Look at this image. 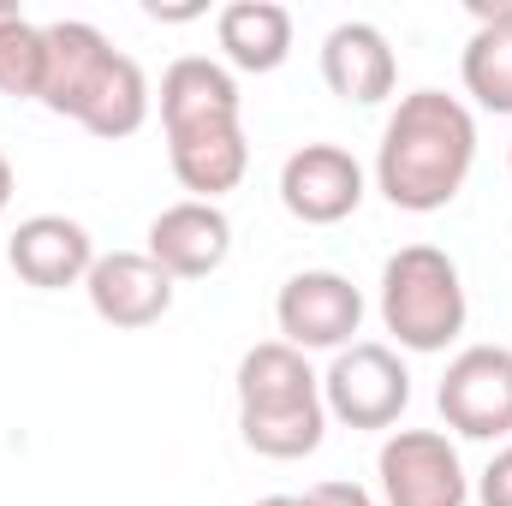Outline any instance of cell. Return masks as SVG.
<instances>
[{
	"label": "cell",
	"mask_w": 512,
	"mask_h": 506,
	"mask_svg": "<svg viewBox=\"0 0 512 506\" xmlns=\"http://www.w3.org/2000/svg\"><path fill=\"white\" fill-rule=\"evenodd\" d=\"M143 251L155 256L173 280H209L227 268L233 256V221L221 203H167L155 221H149V245Z\"/></svg>",
	"instance_id": "7c38bea8"
},
{
	"label": "cell",
	"mask_w": 512,
	"mask_h": 506,
	"mask_svg": "<svg viewBox=\"0 0 512 506\" xmlns=\"http://www.w3.org/2000/svg\"><path fill=\"white\" fill-rule=\"evenodd\" d=\"M477 167V114L447 90H411L382 126L376 191L405 215L447 209Z\"/></svg>",
	"instance_id": "6da1fadb"
},
{
	"label": "cell",
	"mask_w": 512,
	"mask_h": 506,
	"mask_svg": "<svg viewBox=\"0 0 512 506\" xmlns=\"http://www.w3.org/2000/svg\"><path fill=\"white\" fill-rule=\"evenodd\" d=\"M239 435L262 459H310L328 435L322 376L286 340H262L239 358Z\"/></svg>",
	"instance_id": "3957f363"
},
{
	"label": "cell",
	"mask_w": 512,
	"mask_h": 506,
	"mask_svg": "<svg viewBox=\"0 0 512 506\" xmlns=\"http://www.w3.org/2000/svg\"><path fill=\"white\" fill-rule=\"evenodd\" d=\"M322 405L346 429H393L411 405V370L393 346L358 340L334 352V364L322 370Z\"/></svg>",
	"instance_id": "5b68a950"
},
{
	"label": "cell",
	"mask_w": 512,
	"mask_h": 506,
	"mask_svg": "<svg viewBox=\"0 0 512 506\" xmlns=\"http://www.w3.org/2000/svg\"><path fill=\"white\" fill-rule=\"evenodd\" d=\"M42 78H48V36H42V24H30L18 12L0 24V96L42 102Z\"/></svg>",
	"instance_id": "ac0fdd59"
},
{
	"label": "cell",
	"mask_w": 512,
	"mask_h": 506,
	"mask_svg": "<svg viewBox=\"0 0 512 506\" xmlns=\"http://www.w3.org/2000/svg\"><path fill=\"white\" fill-rule=\"evenodd\" d=\"M274 322H280V340L298 346L304 358L346 352V346H358V328H364V292L334 268H304L280 286Z\"/></svg>",
	"instance_id": "8992f818"
},
{
	"label": "cell",
	"mask_w": 512,
	"mask_h": 506,
	"mask_svg": "<svg viewBox=\"0 0 512 506\" xmlns=\"http://www.w3.org/2000/svg\"><path fill=\"white\" fill-rule=\"evenodd\" d=\"M298 506H376L370 501V489H358V483H316V489H304Z\"/></svg>",
	"instance_id": "ffe728a7"
},
{
	"label": "cell",
	"mask_w": 512,
	"mask_h": 506,
	"mask_svg": "<svg viewBox=\"0 0 512 506\" xmlns=\"http://www.w3.org/2000/svg\"><path fill=\"white\" fill-rule=\"evenodd\" d=\"M12 191H18V173H12V161L0 155V215H6V203H12Z\"/></svg>",
	"instance_id": "7402d4cb"
},
{
	"label": "cell",
	"mask_w": 512,
	"mask_h": 506,
	"mask_svg": "<svg viewBox=\"0 0 512 506\" xmlns=\"http://www.w3.org/2000/svg\"><path fill=\"white\" fill-rule=\"evenodd\" d=\"M382 328L399 340V352H447L459 334H465V280H459V262L441 251V245H405L382 262Z\"/></svg>",
	"instance_id": "277c9868"
},
{
	"label": "cell",
	"mask_w": 512,
	"mask_h": 506,
	"mask_svg": "<svg viewBox=\"0 0 512 506\" xmlns=\"http://www.w3.org/2000/svg\"><path fill=\"white\" fill-rule=\"evenodd\" d=\"M96 239L84 221L72 215H30L18 221V233L6 239V262L24 286L36 292H66V286H84L90 268H96Z\"/></svg>",
	"instance_id": "8fae6325"
},
{
	"label": "cell",
	"mask_w": 512,
	"mask_h": 506,
	"mask_svg": "<svg viewBox=\"0 0 512 506\" xmlns=\"http://www.w3.org/2000/svg\"><path fill=\"white\" fill-rule=\"evenodd\" d=\"M483 506H512V441L483 465V477H477V489H471Z\"/></svg>",
	"instance_id": "d6986e66"
},
{
	"label": "cell",
	"mask_w": 512,
	"mask_h": 506,
	"mask_svg": "<svg viewBox=\"0 0 512 506\" xmlns=\"http://www.w3.org/2000/svg\"><path fill=\"white\" fill-rule=\"evenodd\" d=\"M376 483L387 506H465L471 477L441 429H393L376 453Z\"/></svg>",
	"instance_id": "52a82bcc"
},
{
	"label": "cell",
	"mask_w": 512,
	"mask_h": 506,
	"mask_svg": "<svg viewBox=\"0 0 512 506\" xmlns=\"http://www.w3.org/2000/svg\"><path fill=\"white\" fill-rule=\"evenodd\" d=\"M6 18H18V6H6V0H0V24H6Z\"/></svg>",
	"instance_id": "cb8c5ba5"
},
{
	"label": "cell",
	"mask_w": 512,
	"mask_h": 506,
	"mask_svg": "<svg viewBox=\"0 0 512 506\" xmlns=\"http://www.w3.org/2000/svg\"><path fill=\"white\" fill-rule=\"evenodd\" d=\"M471 18H477V30L483 24H512V0H501V6L495 0H471Z\"/></svg>",
	"instance_id": "44dd1931"
},
{
	"label": "cell",
	"mask_w": 512,
	"mask_h": 506,
	"mask_svg": "<svg viewBox=\"0 0 512 506\" xmlns=\"http://www.w3.org/2000/svg\"><path fill=\"white\" fill-rule=\"evenodd\" d=\"M441 423L465 441L512 435V352L507 346H465L435 387Z\"/></svg>",
	"instance_id": "ba28073f"
},
{
	"label": "cell",
	"mask_w": 512,
	"mask_h": 506,
	"mask_svg": "<svg viewBox=\"0 0 512 506\" xmlns=\"http://www.w3.org/2000/svg\"><path fill=\"white\" fill-rule=\"evenodd\" d=\"M322 84L352 108L387 102L399 84V60H393V42L382 36V24H370V18L334 24L322 36Z\"/></svg>",
	"instance_id": "5bb4252c"
},
{
	"label": "cell",
	"mask_w": 512,
	"mask_h": 506,
	"mask_svg": "<svg viewBox=\"0 0 512 506\" xmlns=\"http://www.w3.org/2000/svg\"><path fill=\"white\" fill-rule=\"evenodd\" d=\"M42 36H48V78H42L48 114L84 126L102 143H120L131 131H143L149 108H155V90L131 54H120L84 18H54V24H42Z\"/></svg>",
	"instance_id": "7a4b0ae2"
},
{
	"label": "cell",
	"mask_w": 512,
	"mask_h": 506,
	"mask_svg": "<svg viewBox=\"0 0 512 506\" xmlns=\"http://www.w3.org/2000/svg\"><path fill=\"white\" fill-rule=\"evenodd\" d=\"M173 286L179 280L149 251H108V256H96V268L84 280V298H90V310L108 328L137 334V328H155L173 310Z\"/></svg>",
	"instance_id": "30bf717a"
},
{
	"label": "cell",
	"mask_w": 512,
	"mask_h": 506,
	"mask_svg": "<svg viewBox=\"0 0 512 506\" xmlns=\"http://www.w3.org/2000/svg\"><path fill=\"white\" fill-rule=\"evenodd\" d=\"M167 161H173V179L191 191V203H221L227 191L245 185L251 143H245V126L179 131V137H167Z\"/></svg>",
	"instance_id": "9a60e30c"
},
{
	"label": "cell",
	"mask_w": 512,
	"mask_h": 506,
	"mask_svg": "<svg viewBox=\"0 0 512 506\" xmlns=\"http://www.w3.org/2000/svg\"><path fill=\"white\" fill-rule=\"evenodd\" d=\"M364 191H370V179H364L358 155L340 149V143H304V149H292L280 161V203L304 227H340V221H352L358 203H364Z\"/></svg>",
	"instance_id": "9c48e42d"
},
{
	"label": "cell",
	"mask_w": 512,
	"mask_h": 506,
	"mask_svg": "<svg viewBox=\"0 0 512 506\" xmlns=\"http://www.w3.org/2000/svg\"><path fill=\"white\" fill-rule=\"evenodd\" d=\"M215 42L227 54V72H280L292 54V12L280 0H233L215 12Z\"/></svg>",
	"instance_id": "2e32d148"
},
{
	"label": "cell",
	"mask_w": 512,
	"mask_h": 506,
	"mask_svg": "<svg viewBox=\"0 0 512 506\" xmlns=\"http://www.w3.org/2000/svg\"><path fill=\"white\" fill-rule=\"evenodd\" d=\"M256 506H298V495H262Z\"/></svg>",
	"instance_id": "603a6c76"
},
{
	"label": "cell",
	"mask_w": 512,
	"mask_h": 506,
	"mask_svg": "<svg viewBox=\"0 0 512 506\" xmlns=\"http://www.w3.org/2000/svg\"><path fill=\"white\" fill-rule=\"evenodd\" d=\"M507 173H512V143H507Z\"/></svg>",
	"instance_id": "d4e9b609"
},
{
	"label": "cell",
	"mask_w": 512,
	"mask_h": 506,
	"mask_svg": "<svg viewBox=\"0 0 512 506\" xmlns=\"http://www.w3.org/2000/svg\"><path fill=\"white\" fill-rule=\"evenodd\" d=\"M459 78L483 114H512V24L471 30V42L459 54Z\"/></svg>",
	"instance_id": "e0dca14e"
},
{
	"label": "cell",
	"mask_w": 512,
	"mask_h": 506,
	"mask_svg": "<svg viewBox=\"0 0 512 506\" xmlns=\"http://www.w3.org/2000/svg\"><path fill=\"white\" fill-rule=\"evenodd\" d=\"M161 131L179 137V131H209V126H245V96H239V78L209 60V54H185L161 72Z\"/></svg>",
	"instance_id": "4fadbf2b"
}]
</instances>
